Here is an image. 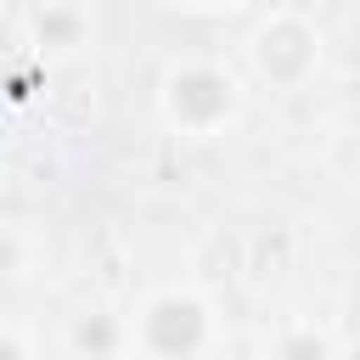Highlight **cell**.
Masks as SVG:
<instances>
[{
  "mask_svg": "<svg viewBox=\"0 0 360 360\" xmlns=\"http://www.w3.org/2000/svg\"><path fill=\"white\" fill-rule=\"evenodd\" d=\"M152 107L158 124L180 141H225L248 118V79L214 51H180L163 62Z\"/></svg>",
  "mask_w": 360,
  "mask_h": 360,
  "instance_id": "cell-1",
  "label": "cell"
},
{
  "mask_svg": "<svg viewBox=\"0 0 360 360\" xmlns=\"http://www.w3.org/2000/svg\"><path fill=\"white\" fill-rule=\"evenodd\" d=\"M225 315L197 281L152 287L129 304V360H214Z\"/></svg>",
  "mask_w": 360,
  "mask_h": 360,
  "instance_id": "cell-2",
  "label": "cell"
},
{
  "mask_svg": "<svg viewBox=\"0 0 360 360\" xmlns=\"http://www.w3.org/2000/svg\"><path fill=\"white\" fill-rule=\"evenodd\" d=\"M242 56H248V68H253V79L264 90L287 96V90H304L321 73L326 34H321V22L304 6H270V11L253 17V28L242 39Z\"/></svg>",
  "mask_w": 360,
  "mask_h": 360,
  "instance_id": "cell-3",
  "label": "cell"
},
{
  "mask_svg": "<svg viewBox=\"0 0 360 360\" xmlns=\"http://www.w3.org/2000/svg\"><path fill=\"white\" fill-rule=\"evenodd\" d=\"M22 39L45 62H68V56H84L101 39V17L90 6H79V0H45V6L22 11Z\"/></svg>",
  "mask_w": 360,
  "mask_h": 360,
  "instance_id": "cell-4",
  "label": "cell"
},
{
  "mask_svg": "<svg viewBox=\"0 0 360 360\" xmlns=\"http://www.w3.org/2000/svg\"><path fill=\"white\" fill-rule=\"evenodd\" d=\"M68 360H129V309L112 304H79L62 326Z\"/></svg>",
  "mask_w": 360,
  "mask_h": 360,
  "instance_id": "cell-5",
  "label": "cell"
},
{
  "mask_svg": "<svg viewBox=\"0 0 360 360\" xmlns=\"http://www.w3.org/2000/svg\"><path fill=\"white\" fill-rule=\"evenodd\" d=\"M259 360H343L332 326L309 321V315H292V321H276L259 343Z\"/></svg>",
  "mask_w": 360,
  "mask_h": 360,
  "instance_id": "cell-6",
  "label": "cell"
},
{
  "mask_svg": "<svg viewBox=\"0 0 360 360\" xmlns=\"http://www.w3.org/2000/svg\"><path fill=\"white\" fill-rule=\"evenodd\" d=\"M0 360H45V343H39V332L28 326V321H6L0 326Z\"/></svg>",
  "mask_w": 360,
  "mask_h": 360,
  "instance_id": "cell-7",
  "label": "cell"
}]
</instances>
